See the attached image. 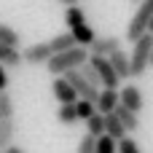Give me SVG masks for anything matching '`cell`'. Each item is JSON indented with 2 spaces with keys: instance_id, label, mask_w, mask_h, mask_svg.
Here are the masks:
<instances>
[{
  "instance_id": "d6986e66",
  "label": "cell",
  "mask_w": 153,
  "mask_h": 153,
  "mask_svg": "<svg viewBox=\"0 0 153 153\" xmlns=\"http://www.w3.org/2000/svg\"><path fill=\"white\" fill-rule=\"evenodd\" d=\"M0 43H5V46H16V48H19L22 38H19V32H16L13 27H8V24L0 22Z\"/></svg>"
},
{
  "instance_id": "2e32d148",
  "label": "cell",
  "mask_w": 153,
  "mask_h": 153,
  "mask_svg": "<svg viewBox=\"0 0 153 153\" xmlns=\"http://www.w3.org/2000/svg\"><path fill=\"white\" fill-rule=\"evenodd\" d=\"M16 137V124L13 118H0V151H5Z\"/></svg>"
},
{
  "instance_id": "cb8c5ba5",
  "label": "cell",
  "mask_w": 153,
  "mask_h": 153,
  "mask_svg": "<svg viewBox=\"0 0 153 153\" xmlns=\"http://www.w3.org/2000/svg\"><path fill=\"white\" fill-rule=\"evenodd\" d=\"M94 145H97V137L86 132V134L81 137V143H78V151H75V153H94Z\"/></svg>"
},
{
  "instance_id": "8fae6325",
  "label": "cell",
  "mask_w": 153,
  "mask_h": 153,
  "mask_svg": "<svg viewBox=\"0 0 153 153\" xmlns=\"http://www.w3.org/2000/svg\"><path fill=\"white\" fill-rule=\"evenodd\" d=\"M113 113H116V118L124 124V129H126L129 134H134V132L140 129V118H137V113H134V110H129V108H124V105L118 102V108H116Z\"/></svg>"
},
{
  "instance_id": "603a6c76",
  "label": "cell",
  "mask_w": 153,
  "mask_h": 153,
  "mask_svg": "<svg viewBox=\"0 0 153 153\" xmlns=\"http://www.w3.org/2000/svg\"><path fill=\"white\" fill-rule=\"evenodd\" d=\"M75 110H78V121H86L94 110H97V105L91 102V100H83V97H78V102H75Z\"/></svg>"
},
{
  "instance_id": "30bf717a",
  "label": "cell",
  "mask_w": 153,
  "mask_h": 153,
  "mask_svg": "<svg viewBox=\"0 0 153 153\" xmlns=\"http://www.w3.org/2000/svg\"><path fill=\"white\" fill-rule=\"evenodd\" d=\"M97 110L102 113V116H108V113H113L116 108H118V89H108V86H102L100 89V94H97Z\"/></svg>"
},
{
  "instance_id": "8992f818",
  "label": "cell",
  "mask_w": 153,
  "mask_h": 153,
  "mask_svg": "<svg viewBox=\"0 0 153 153\" xmlns=\"http://www.w3.org/2000/svg\"><path fill=\"white\" fill-rule=\"evenodd\" d=\"M118 102H121L124 108L134 110V113H140V110H143V105H145V100H143V91H140L134 83H126L124 89H118Z\"/></svg>"
},
{
  "instance_id": "9c48e42d",
  "label": "cell",
  "mask_w": 153,
  "mask_h": 153,
  "mask_svg": "<svg viewBox=\"0 0 153 153\" xmlns=\"http://www.w3.org/2000/svg\"><path fill=\"white\" fill-rule=\"evenodd\" d=\"M51 91H54V97H56L62 105H65V102H78V94H75V89L70 86V81H67L65 75H56V78H54Z\"/></svg>"
},
{
  "instance_id": "4dcf8cb0",
  "label": "cell",
  "mask_w": 153,
  "mask_h": 153,
  "mask_svg": "<svg viewBox=\"0 0 153 153\" xmlns=\"http://www.w3.org/2000/svg\"><path fill=\"white\" fill-rule=\"evenodd\" d=\"M151 67H153V51H151Z\"/></svg>"
},
{
  "instance_id": "ffe728a7",
  "label": "cell",
  "mask_w": 153,
  "mask_h": 153,
  "mask_svg": "<svg viewBox=\"0 0 153 153\" xmlns=\"http://www.w3.org/2000/svg\"><path fill=\"white\" fill-rule=\"evenodd\" d=\"M116 151H118V143H116L110 134H100V137H97L94 153H116Z\"/></svg>"
},
{
  "instance_id": "7c38bea8",
  "label": "cell",
  "mask_w": 153,
  "mask_h": 153,
  "mask_svg": "<svg viewBox=\"0 0 153 153\" xmlns=\"http://www.w3.org/2000/svg\"><path fill=\"white\" fill-rule=\"evenodd\" d=\"M108 59H110V65H113V70H116V75H118L121 81H124V78H132V75H129V54H126L124 48L113 51Z\"/></svg>"
},
{
  "instance_id": "d6a6232c",
  "label": "cell",
  "mask_w": 153,
  "mask_h": 153,
  "mask_svg": "<svg viewBox=\"0 0 153 153\" xmlns=\"http://www.w3.org/2000/svg\"><path fill=\"white\" fill-rule=\"evenodd\" d=\"M151 40H153V32H151Z\"/></svg>"
},
{
  "instance_id": "f546056e",
  "label": "cell",
  "mask_w": 153,
  "mask_h": 153,
  "mask_svg": "<svg viewBox=\"0 0 153 153\" xmlns=\"http://www.w3.org/2000/svg\"><path fill=\"white\" fill-rule=\"evenodd\" d=\"M148 32H153V16H151V22H148Z\"/></svg>"
},
{
  "instance_id": "5b68a950",
  "label": "cell",
  "mask_w": 153,
  "mask_h": 153,
  "mask_svg": "<svg viewBox=\"0 0 153 153\" xmlns=\"http://www.w3.org/2000/svg\"><path fill=\"white\" fill-rule=\"evenodd\" d=\"M65 78L70 81V86L75 89V94L78 97H83V100H91V102H97V94H100V86H91L89 81H86V75L78 70V67H73V70H67L65 73Z\"/></svg>"
},
{
  "instance_id": "277c9868",
  "label": "cell",
  "mask_w": 153,
  "mask_h": 153,
  "mask_svg": "<svg viewBox=\"0 0 153 153\" xmlns=\"http://www.w3.org/2000/svg\"><path fill=\"white\" fill-rule=\"evenodd\" d=\"M89 65L94 67V73L100 75V86H108V89H118V75H116V70H113V65H110V59L108 56H94V54H89Z\"/></svg>"
},
{
  "instance_id": "1f68e13d",
  "label": "cell",
  "mask_w": 153,
  "mask_h": 153,
  "mask_svg": "<svg viewBox=\"0 0 153 153\" xmlns=\"http://www.w3.org/2000/svg\"><path fill=\"white\" fill-rule=\"evenodd\" d=\"M132 3H134V5H137V3H140V0H132Z\"/></svg>"
},
{
  "instance_id": "d4e9b609",
  "label": "cell",
  "mask_w": 153,
  "mask_h": 153,
  "mask_svg": "<svg viewBox=\"0 0 153 153\" xmlns=\"http://www.w3.org/2000/svg\"><path fill=\"white\" fill-rule=\"evenodd\" d=\"M78 70H81V73H83V75H86V81H89V83H91V86H100V75H97V73H94V67H91V65H89V59H86V62H83V65H81V67H78Z\"/></svg>"
},
{
  "instance_id": "4316f807",
  "label": "cell",
  "mask_w": 153,
  "mask_h": 153,
  "mask_svg": "<svg viewBox=\"0 0 153 153\" xmlns=\"http://www.w3.org/2000/svg\"><path fill=\"white\" fill-rule=\"evenodd\" d=\"M3 89H8V73H5V67H3V62H0V91Z\"/></svg>"
},
{
  "instance_id": "44dd1931",
  "label": "cell",
  "mask_w": 153,
  "mask_h": 153,
  "mask_svg": "<svg viewBox=\"0 0 153 153\" xmlns=\"http://www.w3.org/2000/svg\"><path fill=\"white\" fill-rule=\"evenodd\" d=\"M56 118H59L62 124H75V121H78V110H75V102H65V105L59 108Z\"/></svg>"
},
{
  "instance_id": "ba28073f",
  "label": "cell",
  "mask_w": 153,
  "mask_h": 153,
  "mask_svg": "<svg viewBox=\"0 0 153 153\" xmlns=\"http://www.w3.org/2000/svg\"><path fill=\"white\" fill-rule=\"evenodd\" d=\"M48 56H51L48 43H32V46H27L22 51V62H27V65H46Z\"/></svg>"
},
{
  "instance_id": "e0dca14e",
  "label": "cell",
  "mask_w": 153,
  "mask_h": 153,
  "mask_svg": "<svg viewBox=\"0 0 153 153\" xmlns=\"http://www.w3.org/2000/svg\"><path fill=\"white\" fill-rule=\"evenodd\" d=\"M48 46H51V54H56V51H65V48H73V46H78V43H75L73 32L67 30V32H62V35L51 38V40H48Z\"/></svg>"
},
{
  "instance_id": "7a4b0ae2",
  "label": "cell",
  "mask_w": 153,
  "mask_h": 153,
  "mask_svg": "<svg viewBox=\"0 0 153 153\" xmlns=\"http://www.w3.org/2000/svg\"><path fill=\"white\" fill-rule=\"evenodd\" d=\"M151 51H153V40H151V32H145L132 46V56H129V75L132 78H140V75L148 73V67H151Z\"/></svg>"
},
{
  "instance_id": "83f0119b",
  "label": "cell",
  "mask_w": 153,
  "mask_h": 153,
  "mask_svg": "<svg viewBox=\"0 0 153 153\" xmlns=\"http://www.w3.org/2000/svg\"><path fill=\"white\" fill-rule=\"evenodd\" d=\"M3 153H24V151H22L19 145H13V143H11V145H8V148H5V151H3Z\"/></svg>"
},
{
  "instance_id": "6da1fadb",
  "label": "cell",
  "mask_w": 153,
  "mask_h": 153,
  "mask_svg": "<svg viewBox=\"0 0 153 153\" xmlns=\"http://www.w3.org/2000/svg\"><path fill=\"white\" fill-rule=\"evenodd\" d=\"M86 59H89V48L86 46H73V48H65V51L51 54L48 62H46V67H48L51 75H65L67 70L81 67Z\"/></svg>"
},
{
  "instance_id": "ac0fdd59",
  "label": "cell",
  "mask_w": 153,
  "mask_h": 153,
  "mask_svg": "<svg viewBox=\"0 0 153 153\" xmlns=\"http://www.w3.org/2000/svg\"><path fill=\"white\" fill-rule=\"evenodd\" d=\"M86 132H89V134H94V137L105 134V116H102L100 110H94V113L86 118Z\"/></svg>"
},
{
  "instance_id": "3957f363",
  "label": "cell",
  "mask_w": 153,
  "mask_h": 153,
  "mask_svg": "<svg viewBox=\"0 0 153 153\" xmlns=\"http://www.w3.org/2000/svg\"><path fill=\"white\" fill-rule=\"evenodd\" d=\"M151 16H153V0H140L134 16L129 19V27H126V40H129V43H134L140 35L148 32V22H151Z\"/></svg>"
},
{
  "instance_id": "7402d4cb",
  "label": "cell",
  "mask_w": 153,
  "mask_h": 153,
  "mask_svg": "<svg viewBox=\"0 0 153 153\" xmlns=\"http://www.w3.org/2000/svg\"><path fill=\"white\" fill-rule=\"evenodd\" d=\"M13 113H16L13 100H11V94L3 89V91H0V118H13Z\"/></svg>"
},
{
  "instance_id": "4fadbf2b",
  "label": "cell",
  "mask_w": 153,
  "mask_h": 153,
  "mask_svg": "<svg viewBox=\"0 0 153 153\" xmlns=\"http://www.w3.org/2000/svg\"><path fill=\"white\" fill-rule=\"evenodd\" d=\"M70 32H73L75 43H78V46H86V48H89V43H91V40L97 38V32L91 30V24H89V22H81V24L70 27Z\"/></svg>"
},
{
  "instance_id": "9a60e30c",
  "label": "cell",
  "mask_w": 153,
  "mask_h": 153,
  "mask_svg": "<svg viewBox=\"0 0 153 153\" xmlns=\"http://www.w3.org/2000/svg\"><path fill=\"white\" fill-rule=\"evenodd\" d=\"M0 62H3V67H19L22 65V51L16 46L0 43Z\"/></svg>"
},
{
  "instance_id": "f1b7e54d",
  "label": "cell",
  "mask_w": 153,
  "mask_h": 153,
  "mask_svg": "<svg viewBox=\"0 0 153 153\" xmlns=\"http://www.w3.org/2000/svg\"><path fill=\"white\" fill-rule=\"evenodd\" d=\"M59 3H65V5H75L78 0H59Z\"/></svg>"
},
{
  "instance_id": "52a82bcc",
  "label": "cell",
  "mask_w": 153,
  "mask_h": 153,
  "mask_svg": "<svg viewBox=\"0 0 153 153\" xmlns=\"http://www.w3.org/2000/svg\"><path fill=\"white\" fill-rule=\"evenodd\" d=\"M118 48H121V38H116V35L94 38V40L89 43V54H94V56H110V54L118 51Z\"/></svg>"
},
{
  "instance_id": "484cf974",
  "label": "cell",
  "mask_w": 153,
  "mask_h": 153,
  "mask_svg": "<svg viewBox=\"0 0 153 153\" xmlns=\"http://www.w3.org/2000/svg\"><path fill=\"white\" fill-rule=\"evenodd\" d=\"M118 153H140V148H137V143L129 140V134H126L124 140H118Z\"/></svg>"
},
{
  "instance_id": "5bb4252c",
  "label": "cell",
  "mask_w": 153,
  "mask_h": 153,
  "mask_svg": "<svg viewBox=\"0 0 153 153\" xmlns=\"http://www.w3.org/2000/svg\"><path fill=\"white\" fill-rule=\"evenodd\" d=\"M105 134H110V137L118 143V140H124L129 132H126V129H124V124L116 118V113H108V116H105Z\"/></svg>"
}]
</instances>
